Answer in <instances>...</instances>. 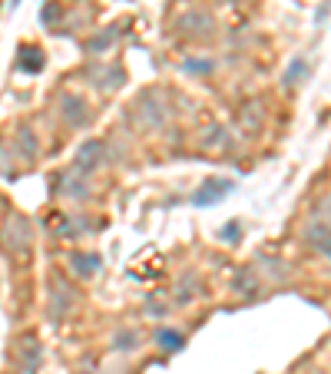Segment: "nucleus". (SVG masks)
<instances>
[{"label":"nucleus","mask_w":331,"mask_h":374,"mask_svg":"<svg viewBox=\"0 0 331 374\" xmlns=\"http://www.w3.org/2000/svg\"><path fill=\"white\" fill-rule=\"evenodd\" d=\"M212 189H205V192H199L196 196V202H212V199H219L222 192H229V182H209Z\"/></svg>","instance_id":"nucleus-1"}]
</instances>
